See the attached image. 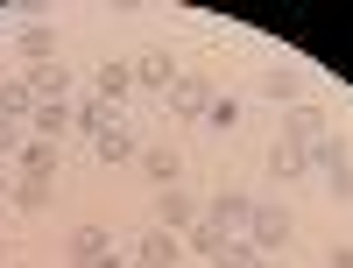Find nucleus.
<instances>
[{"mask_svg":"<svg viewBox=\"0 0 353 268\" xmlns=\"http://www.w3.org/2000/svg\"><path fill=\"white\" fill-rule=\"evenodd\" d=\"M290 233H297V226H290V212H276V205H254V219H248V247H254L261 261H276V254L290 247Z\"/></svg>","mask_w":353,"mask_h":268,"instance_id":"obj_1","label":"nucleus"},{"mask_svg":"<svg viewBox=\"0 0 353 268\" xmlns=\"http://www.w3.org/2000/svg\"><path fill=\"white\" fill-rule=\"evenodd\" d=\"M170 113H176V121H205V106H212V85H205L198 71H176V85H170Z\"/></svg>","mask_w":353,"mask_h":268,"instance_id":"obj_2","label":"nucleus"},{"mask_svg":"<svg viewBox=\"0 0 353 268\" xmlns=\"http://www.w3.org/2000/svg\"><path fill=\"white\" fill-rule=\"evenodd\" d=\"M28 92H36V106H71V64H28Z\"/></svg>","mask_w":353,"mask_h":268,"instance_id":"obj_3","label":"nucleus"},{"mask_svg":"<svg viewBox=\"0 0 353 268\" xmlns=\"http://www.w3.org/2000/svg\"><path fill=\"white\" fill-rule=\"evenodd\" d=\"M205 219H212L219 233H248V219H254V198H248V191H219L212 205H205Z\"/></svg>","mask_w":353,"mask_h":268,"instance_id":"obj_4","label":"nucleus"},{"mask_svg":"<svg viewBox=\"0 0 353 268\" xmlns=\"http://www.w3.org/2000/svg\"><path fill=\"white\" fill-rule=\"evenodd\" d=\"M283 141H297V148H311V141H325V106H290L283 113Z\"/></svg>","mask_w":353,"mask_h":268,"instance_id":"obj_5","label":"nucleus"},{"mask_svg":"<svg viewBox=\"0 0 353 268\" xmlns=\"http://www.w3.org/2000/svg\"><path fill=\"white\" fill-rule=\"evenodd\" d=\"M261 99L297 106V99H304V71H297V64H269V71H261Z\"/></svg>","mask_w":353,"mask_h":268,"instance_id":"obj_6","label":"nucleus"},{"mask_svg":"<svg viewBox=\"0 0 353 268\" xmlns=\"http://www.w3.org/2000/svg\"><path fill=\"white\" fill-rule=\"evenodd\" d=\"M14 56L50 64V56H57V28H50V21H21V28H14Z\"/></svg>","mask_w":353,"mask_h":268,"instance_id":"obj_7","label":"nucleus"},{"mask_svg":"<svg viewBox=\"0 0 353 268\" xmlns=\"http://www.w3.org/2000/svg\"><path fill=\"white\" fill-rule=\"evenodd\" d=\"M134 261H141V268H176V261H184V240H176L170 226H163V233H141Z\"/></svg>","mask_w":353,"mask_h":268,"instance_id":"obj_8","label":"nucleus"},{"mask_svg":"<svg viewBox=\"0 0 353 268\" xmlns=\"http://www.w3.org/2000/svg\"><path fill=\"white\" fill-rule=\"evenodd\" d=\"M156 205H163V226H170V233H191V226L205 219V205H198L191 191H176V184H170V191H163Z\"/></svg>","mask_w":353,"mask_h":268,"instance_id":"obj_9","label":"nucleus"},{"mask_svg":"<svg viewBox=\"0 0 353 268\" xmlns=\"http://www.w3.org/2000/svg\"><path fill=\"white\" fill-rule=\"evenodd\" d=\"M128 92H134V64H99V71H92V99L121 106Z\"/></svg>","mask_w":353,"mask_h":268,"instance_id":"obj_10","label":"nucleus"},{"mask_svg":"<svg viewBox=\"0 0 353 268\" xmlns=\"http://www.w3.org/2000/svg\"><path fill=\"white\" fill-rule=\"evenodd\" d=\"M71 127L99 141L106 127H121V106H106V99H85V106H71Z\"/></svg>","mask_w":353,"mask_h":268,"instance_id":"obj_11","label":"nucleus"},{"mask_svg":"<svg viewBox=\"0 0 353 268\" xmlns=\"http://www.w3.org/2000/svg\"><path fill=\"white\" fill-rule=\"evenodd\" d=\"M269 176H283V184L311 176V148H297V141H276V148H269Z\"/></svg>","mask_w":353,"mask_h":268,"instance_id":"obj_12","label":"nucleus"},{"mask_svg":"<svg viewBox=\"0 0 353 268\" xmlns=\"http://www.w3.org/2000/svg\"><path fill=\"white\" fill-rule=\"evenodd\" d=\"M50 198H57L50 176H14V184H8V205H14V212H43Z\"/></svg>","mask_w":353,"mask_h":268,"instance_id":"obj_13","label":"nucleus"},{"mask_svg":"<svg viewBox=\"0 0 353 268\" xmlns=\"http://www.w3.org/2000/svg\"><path fill=\"white\" fill-rule=\"evenodd\" d=\"M134 85H149V92H170V85H176V64H170V50H149V56H134Z\"/></svg>","mask_w":353,"mask_h":268,"instance_id":"obj_14","label":"nucleus"},{"mask_svg":"<svg viewBox=\"0 0 353 268\" xmlns=\"http://www.w3.org/2000/svg\"><path fill=\"white\" fill-rule=\"evenodd\" d=\"M28 134H36V141H64L71 134V106H36V113H28Z\"/></svg>","mask_w":353,"mask_h":268,"instance_id":"obj_15","label":"nucleus"},{"mask_svg":"<svg viewBox=\"0 0 353 268\" xmlns=\"http://www.w3.org/2000/svg\"><path fill=\"white\" fill-rule=\"evenodd\" d=\"M92 148H99V163H134V156H141V141L128 134V121H121V127H106Z\"/></svg>","mask_w":353,"mask_h":268,"instance_id":"obj_16","label":"nucleus"},{"mask_svg":"<svg viewBox=\"0 0 353 268\" xmlns=\"http://www.w3.org/2000/svg\"><path fill=\"white\" fill-rule=\"evenodd\" d=\"M14 163H21V176H50V169H57V141H36V134H28Z\"/></svg>","mask_w":353,"mask_h":268,"instance_id":"obj_17","label":"nucleus"},{"mask_svg":"<svg viewBox=\"0 0 353 268\" xmlns=\"http://www.w3.org/2000/svg\"><path fill=\"white\" fill-rule=\"evenodd\" d=\"M99 254H113V233L106 226H78L71 233V261H99Z\"/></svg>","mask_w":353,"mask_h":268,"instance_id":"obj_18","label":"nucleus"},{"mask_svg":"<svg viewBox=\"0 0 353 268\" xmlns=\"http://www.w3.org/2000/svg\"><path fill=\"white\" fill-rule=\"evenodd\" d=\"M346 163H353L346 134H325V141H311V169H325V176H332V169H346Z\"/></svg>","mask_w":353,"mask_h":268,"instance_id":"obj_19","label":"nucleus"},{"mask_svg":"<svg viewBox=\"0 0 353 268\" xmlns=\"http://www.w3.org/2000/svg\"><path fill=\"white\" fill-rule=\"evenodd\" d=\"M28 113H36V92H28L21 78H14V85H0V121H21V127H28Z\"/></svg>","mask_w":353,"mask_h":268,"instance_id":"obj_20","label":"nucleus"},{"mask_svg":"<svg viewBox=\"0 0 353 268\" xmlns=\"http://www.w3.org/2000/svg\"><path fill=\"white\" fill-rule=\"evenodd\" d=\"M134 163H141V169H149V176H156V184H163V191L176 184V169H184V163H176V148H141V156H134Z\"/></svg>","mask_w":353,"mask_h":268,"instance_id":"obj_21","label":"nucleus"},{"mask_svg":"<svg viewBox=\"0 0 353 268\" xmlns=\"http://www.w3.org/2000/svg\"><path fill=\"white\" fill-rule=\"evenodd\" d=\"M226 240H233V233H219V226H212V219H198V226H191V233H184V247H191V254H205V261H212V254H219V247H226Z\"/></svg>","mask_w":353,"mask_h":268,"instance_id":"obj_22","label":"nucleus"},{"mask_svg":"<svg viewBox=\"0 0 353 268\" xmlns=\"http://www.w3.org/2000/svg\"><path fill=\"white\" fill-rule=\"evenodd\" d=\"M212 268H261V254L248 247V233H233V240H226V247L212 254Z\"/></svg>","mask_w":353,"mask_h":268,"instance_id":"obj_23","label":"nucleus"},{"mask_svg":"<svg viewBox=\"0 0 353 268\" xmlns=\"http://www.w3.org/2000/svg\"><path fill=\"white\" fill-rule=\"evenodd\" d=\"M205 127H219V134H226V127H241V99H233V92L212 99V106H205Z\"/></svg>","mask_w":353,"mask_h":268,"instance_id":"obj_24","label":"nucleus"},{"mask_svg":"<svg viewBox=\"0 0 353 268\" xmlns=\"http://www.w3.org/2000/svg\"><path fill=\"white\" fill-rule=\"evenodd\" d=\"M21 141H28V127H21V121H0V169L21 156Z\"/></svg>","mask_w":353,"mask_h":268,"instance_id":"obj_25","label":"nucleus"},{"mask_svg":"<svg viewBox=\"0 0 353 268\" xmlns=\"http://www.w3.org/2000/svg\"><path fill=\"white\" fill-rule=\"evenodd\" d=\"M325 184H332V198H339V205H353V163H346V169H332Z\"/></svg>","mask_w":353,"mask_h":268,"instance_id":"obj_26","label":"nucleus"},{"mask_svg":"<svg viewBox=\"0 0 353 268\" xmlns=\"http://www.w3.org/2000/svg\"><path fill=\"white\" fill-rule=\"evenodd\" d=\"M71 268H121V254H99V261H71Z\"/></svg>","mask_w":353,"mask_h":268,"instance_id":"obj_27","label":"nucleus"},{"mask_svg":"<svg viewBox=\"0 0 353 268\" xmlns=\"http://www.w3.org/2000/svg\"><path fill=\"white\" fill-rule=\"evenodd\" d=\"M332 268H353V247H332Z\"/></svg>","mask_w":353,"mask_h":268,"instance_id":"obj_28","label":"nucleus"},{"mask_svg":"<svg viewBox=\"0 0 353 268\" xmlns=\"http://www.w3.org/2000/svg\"><path fill=\"white\" fill-rule=\"evenodd\" d=\"M8 184H14V176H8V169H0V198H8Z\"/></svg>","mask_w":353,"mask_h":268,"instance_id":"obj_29","label":"nucleus"},{"mask_svg":"<svg viewBox=\"0 0 353 268\" xmlns=\"http://www.w3.org/2000/svg\"><path fill=\"white\" fill-rule=\"evenodd\" d=\"M0 261H8V240H0Z\"/></svg>","mask_w":353,"mask_h":268,"instance_id":"obj_30","label":"nucleus"},{"mask_svg":"<svg viewBox=\"0 0 353 268\" xmlns=\"http://www.w3.org/2000/svg\"><path fill=\"white\" fill-rule=\"evenodd\" d=\"M121 268H141V261H121Z\"/></svg>","mask_w":353,"mask_h":268,"instance_id":"obj_31","label":"nucleus"},{"mask_svg":"<svg viewBox=\"0 0 353 268\" xmlns=\"http://www.w3.org/2000/svg\"><path fill=\"white\" fill-rule=\"evenodd\" d=\"M261 268H276V261H261Z\"/></svg>","mask_w":353,"mask_h":268,"instance_id":"obj_32","label":"nucleus"}]
</instances>
